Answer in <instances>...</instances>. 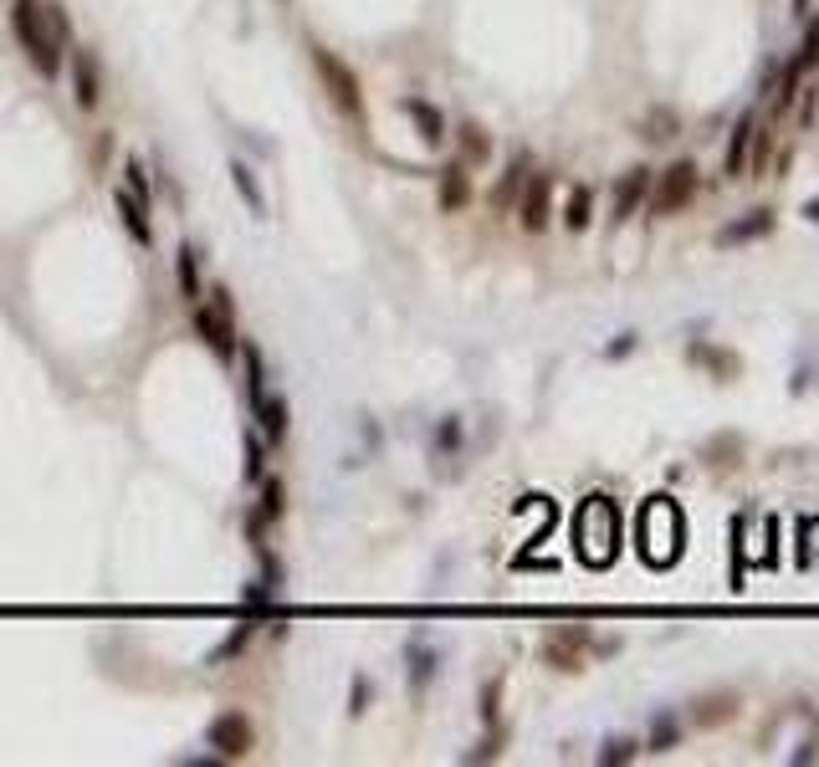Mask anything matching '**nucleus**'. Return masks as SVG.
<instances>
[{"instance_id": "obj_20", "label": "nucleus", "mask_w": 819, "mask_h": 767, "mask_svg": "<svg viewBox=\"0 0 819 767\" xmlns=\"http://www.w3.org/2000/svg\"><path fill=\"white\" fill-rule=\"evenodd\" d=\"M456 144H461V164H487L492 159V139H487V128H477V123H461Z\"/></svg>"}, {"instance_id": "obj_9", "label": "nucleus", "mask_w": 819, "mask_h": 767, "mask_svg": "<svg viewBox=\"0 0 819 767\" xmlns=\"http://www.w3.org/2000/svg\"><path fill=\"white\" fill-rule=\"evenodd\" d=\"M205 742L221 752V757H246L256 747V727H251V716H241V711H221V716L210 721Z\"/></svg>"}, {"instance_id": "obj_36", "label": "nucleus", "mask_w": 819, "mask_h": 767, "mask_svg": "<svg viewBox=\"0 0 819 767\" xmlns=\"http://www.w3.org/2000/svg\"><path fill=\"white\" fill-rule=\"evenodd\" d=\"M630 348H635V333H625V338H620V343H610L605 353H610V358H620V353H630Z\"/></svg>"}, {"instance_id": "obj_3", "label": "nucleus", "mask_w": 819, "mask_h": 767, "mask_svg": "<svg viewBox=\"0 0 819 767\" xmlns=\"http://www.w3.org/2000/svg\"><path fill=\"white\" fill-rule=\"evenodd\" d=\"M635 537H640V553L645 563H676L681 558V543H686V522H681V507L671 502V496H651V502L640 507L635 517Z\"/></svg>"}, {"instance_id": "obj_33", "label": "nucleus", "mask_w": 819, "mask_h": 767, "mask_svg": "<svg viewBox=\"0 0 819 767\" xmlns=\"http://www.w3.org/2000/svg\"><path fill=\"white\" fill-rule=\"evenodd\" d=\"M47 21H52V31L67 41L72 36V16H67V6H57V0H47Z\"/></svg>"}, {"instance_id": "obj_37", "label": "nucleus", "mask_w": 819, "mask_h": 767, "mask_svg": "<svg viewBox=\"0 0 819 767\" xmlns=\"http://www.w3.org/2000/svg\"><path fill=\"white\" fill-rule=\"evenodd\" d=\"M804 220H814V225H819V200H809V205H804Z\"/></svg>"}, {"instance_id": "obj_15", "label": "nucleus", "mask_w": 819, "mask_h": 767, "mask_svg": "<svg viewBox=\"0 0 819 767\" xmlns=\"http://www.w3.org/2000/svg\"><path fill=\"white\" fill-rule=\"evenodd\" d=\"M400 108H405V118L415 123V133H420L425 144H446V113H441L436 103H425V98H405Z\"/></svg>"}, {"instance_id": "obj_32", "label": "nucleus", "mask_w": 819, "mask_h": 767, "mask_svg": "<svg viewBox=\"0 0 819 767\" xmlns=\"http://www.w3.org/2000/svg\"><path fill=\"white\" fill-rule=\"evenodd\" d=\"M640 747L630 742V737H615V742H605V747H599V762H630Z\"/></svg>"}, {"instance_id": "obj_28", "label": "nucleus", "mask_w": 819, "mask_h": 767, "mask_svg": "<svg viewBox=\"0 0 819 767\" xmlns=\"http://www.w3.org/2000/svg\"><path fill=\"white\" fill-rule=\"evenodd\" d=\"M681 742V721L676 716H656V727H651V747L656 752H671Z\"/></svg>"}, {"instance_id": "obj_16", "label": "nucleus", "mask_w": 819, "mask_h": 767, "mask_svg": "<svg viewBox=\"0 0 819 767\" xmlns=\"http://www.w3.org/2000/svg\"><path fill=\"white\" fill-rule=\"evenodd\" d=\"M528 174H533V159H528V154H517V159L502 169V179H497L492 205H497V210H512V205H517V195H523V185H528Z\"/></svg>"}, {"instance_id": "obj_13", "label": "nucleus", "mask_w": 819, "mask_h": 767, "mask_svg": "<svg viewBox=\"0 0 819 767\" xmlns=\"http://www.w3.org/2000/svg\"><path fill=\"white\" fill-rule=\"evenodd\" d=\"M753 133H758V123H753V118H738V128H732V139H727V154H722V174H727V179H743V174H748Z\"/></svg>"}, {"instance_id": "obj_10", "label": "nucleus", "mask_w": 819, "mask_h": 767, "mask_svg": "<svg viewBox=\"0 0 819 767\" xmlns=\"http://www.w3.org/2000/svg\"><path fill=\"white\" fill-rule=\"evenodd\" d=\"M651 179H656V169H645V164H635V169H625L615 179V200H610V220L615 225L635 220V210L645 205V195H651Z\"/></svg>"}, {"instance_id": "obj_18", "label": "nucleus", "mask_w": 819, "mask_h": 767, "mask_svg": "<svg viewBox=\"0 0 819 767\" xmlns=\"http://www.w3.org/2000/svg\"><path fill=\"white\" fill-rule=\"evenodd\" d=\"M686 358H692V364H707L712 379H738V374H743L738 358L722 353V348H712V343H686Z\"/></svg>"}, {"instance_id": "obj_24", "label": "nucleus", "mask_w": 819, "mask_h": 767, "mask_svg": "<svg viewBox=\"0 0 819 767\" xmlns=\"http://www.w3.org/2000/svg\"><path fill=\"white\" fill-rule=\"evenodd\" d=\"M589 220H594V190L589 185H574L569 200H564V225H569V231H584Z\"/></svg>"}, {"instance_id": "obj_21", "label": "nucleus", "mask_w": 819, "mask_h": 767, "mask_svg": "<svg viewBox=\"0 0 819 767\" xmlns=\"http://www.w3.org/2000/svg\"><path fill=\"white\" fill-rule=\"evenodd\" d=\"M732 716H738V696H702L697 701V711H692V721H697V727H722V721H732Z\"/></svg>"}, {"instance_id": "obj_29", "label": "nucleus", "mask_w": 819, "mask_h": 767, "mask_svg": "<svg viewBox=\"0 0 819 767\" xmlns=\"http://www.w3.org/2000/svg\"><path fill=\"white\" fill-rule=\"evenodd\" d=\"M799 67H819V16L804 21V47H799Z\"/></svg>"}, {"instance_id": "obj_30", "label": "nucleus", "mask_w": 819, "mask_h": 767, "mask_svg": "<svg viewBox=\"0 0 819 767\" xmlns=\"http://www.w3.org/2000/svg\"><path fill=\"white\" fill-rule=\"evenodd\" d=\"M123 174H128V195L149 205V174H144V159H128V164H123Z\"/></svg>"}, {"instance_id": "obj_19", "label": "nucleus", "mask_w": 819, "mask_h": 767, "mask_svg": "<svg viewBox=\"0 0 819 767\" xmlns=\"http://www.w3.org/2000/svg\"><path fill=\"white\" fill-rule=\"evenodd\" d=\"M256 425H262V435H267L272 445H282V440H287V399L272 394V399L256 404Z\"/></svg>"}, {"instance_id": "obj_23", "label": "nucleus", "mask_w": 819, "mask_h": 767, "mask_svg": "<svg viewBox=\"0 0 819 767\" xmlns=\"http://www.w3.org/2000/svg\"><path fill=\"white\" fill-rule=\"evenodd\" d=\"M175 282H180V297H185V302H200V256H195V246H180Z\"/></svg>"}, {"instance_id": "obj_17", "label": "nucleus", "mask_w": 819, "mask_h": 767, "mask_svg": "<svg viewBox=\"0 0 819 767\" xmlns=\"http://www.w3.org/2000/svg\"><path fill=\"white\" fill-rule=\"evenodd\" d=\"M113 205H118V215H123V231L128 236H134L139 246H154V225H149V205L144 200H134V195H128V190H113Z\"/></svg>"}, {"instance_id": "obj_11", "label": "nucleus", "mask_w": 819, "mask_h": 767, "mask_svg": "<svg viewBox=\"0 0 819 767\" xmlns=\"http://www.w3.org/2000/svg\"><path fill=\"white\" fill-rule=\"evenodd\" d=\"M72 98H77V108H98L103 103V72H98V57L93 52H72Z\"/></svg>"}, {"instance_id": "obj_27", "label": "nucleus", "mask_w": 819, "mask_h": 767, "mask_svg": "<svg viewBox=\"0 0 819 767\" xmlns=\"http://www.w3.org/2000/svg\"><path fill=\"white\" fill-rule=\"evenodd\" d=\"M799 72H804V67H799V57H794V62H784V72H779V93H773V108H779V113H784V108L794 103V93H799Z\"/></svg>"}, {"instance_id": "obj_7", "label": "nucleus", "mask_w": 819, "mask_h": 767, "mask_svg": "<svg viewBox=\"0 0 819 767\" xmlns=\"http://www.w3.org/2000/svg\"><path fill=\"white\" fill-rule=\"evenodd\" d=\"M584 650H605V645H594V635L584 624H564V629H553V635L543 640V660L553 670H579L584 665Z\"/></svg>"}, {"instance_id": "obj_12", "label": "nucleus", "mask_w": 819, "mask_h": 767, "mask_svg": "<svg viewBox=\"0 0 819 767\" xmlns=\"http://www.w3.org/2000/svg\"><path fill=\"white\" fill-rule=\"evenodd\" d=\"M773 225H779V215H773L768 205H758V210H748L743 220H732V225H722L717 231V246L727 251V246H748V241H763Z\"/></svg>"}, {"instance_id": "obj_5", "label": "nucleus", "mask_w": 819, "mask_h": 767, "mask_svg": "<svg viewBox=\"0 0 819 767\" xmlns=\"http://www.w3.org/2000/svg\"><path fill=\"white\" fill-rule=\"evenodd\" d=\"M210 297H215V302H190V323H195V333L205 338L210 353L231 358V353L241 348V343H236V318H231V292H226V287H210Z\"/></svg>"}, {"instance_id": "obj_35", "label": "nucleus", "mask_w": 819, "mask_h": 767, "mask_svg": "<svg viewBox=\"0 0 819 767\" xmlns=\"http://www.w3.org/2000/svg\"><path fill=\"white\" fill-rule=\"evenodd\" d=\"M430 665H436V660H430L425 650H415V691H420V686L430 681Z\"/></svg>"}, {"instance_id": "obj_2", "label": "nucleus", "mask_w": 819, "mask_h": 767, "mask_svg": "<svg viewBox=\"0 0 819 767\" xmlns=\"http://www.w3.org/2000/svg\"><path fill=\"white\" fill-rule=\"evenodd\" d=\"M11 31H16L21 52L31 57V67L41 77H47V82L62 77V36L52 31L47 6H41V0H11Z\"/></svg>"}, {"instance_id": "obj_31", "label": "nucleus", "mask_w": 819, "mask_h": 767, "mask_svg": "<svg viewBox=\"0 0 819 767\" xmlns=\"http://www.w3.org/2000/svg\"><path fill=\"white\" fill-rule=\"evenodd\" d=\"M267 476V461H262V440L246 435V481H262Z\"/></svg>"}, {"instance_id": "obj_25", "label": "nucleus", "mask_w": 819, "mask_h": 767, "mask_svg": "<svg viewBox=\"0 0 819 767\" xmlns=\"http://www.w3.org/2000/svg\"><path fill=\"white\" fill-rule=\"evenodd\" d=\"M640 139H651V144H666V139H676V113H671V108H656V113H645V123H640Z\"/></svg>"}, {"instance_id": "obj_34", "label": "nucleus", "mask_w": 819, "mask_h": 767, "mask_svg": "<svg viewBox=\"0 0 819 767\" xmlns=\"http://www.w3.org/2000/svg\"><path fill=\"white\" fill-rule=\"evenodd\" d=\"M277 512H282V481L272 476L267 491H262V517H277Z\"/></svg>"}, {"instance_id": "obj_8", "label": "nucleus", "mask_w": 819, "mask_h": 767, "mask_svg": "<svg viewBox=\"0 0 819 767\" xmlns=\"http://www.w3.org/2000/svg\"><path fill=\"white\" fill-rule=\"evenodd\" d=\"M517 220H523V231H548V220H553V174L533 169L528 174V185L523 195H517Z\"/></svg>"}, {"instance_id": "obj_22", "label": "nucleus", "mask_w": 819, "mask_h": 767, "mask_svg": "<svg viewBox=\"0 0 819 767\" xmlns=\"http://www.w3.org/2000/svg\"><path fill=\"white\" fill-rule=\"evenodd\" d=\"M241 364H246V394H251V410L267 399V369H262V348L246 343L241 348Z\"/></svg>"}, {"instance_id": "obj_14", "label": "nucleus", "mask_w": 819, "mask_h": 767, "mask_svg": "<svg viewBox=\"0 0 819 767\" xmlns=\"http://www.w3.org/2000/svg\"><path fill=\"white\" fill-rule=\"evenodd\" d=\"M436 200H441V210H451V215L471 205V174H466L461 159L441 169V179H436Z\"/></svg>"}, {"instance_id": "obj_26", "label": "nucleus", "mask_w": 819, "mask_h": 767, "mask_svg": "<svg viewBox=\"0 0 819 767\" xmlns=\"http://www.w3.org/2000/svg\"><path fill=\"white\" fill-rule=\"evenodd\" d=\"M231 179H236V190H241V200L251 205V215L262 220L267 215V200H262V190H256V179H251V169L246 164H231Z\"/></svg>"}, {"instance_id": "obj_1", "label": "nucleus", "mask_w": 819, "mask_h": 767, "mask_svg": "<svg viewBox=\"0 0 819 767\" xmlns=\"http://www.w3.org/2000/svg\"><path fill=\"white\" fill-rule=\"evenodd\" d=\"M574 553L589 568H605L620 553V507L610 496H584L574 512Z\"/></svg>"}, {"instance_id": "obj_6", "label": "nucleus", "mask_w": 819, "mask_h": 767, "mask_svg": "<svg viewBox=\"0 0 819 767\" xmlns=\"http://www.w3.org/2000/svg\"><path fill=\"white\" fill-rule=\"evenodd\" d=\"M313 67H318V82H323V93L333 98V108L359 123L364 118V87H359L354 67L343 62L338 52H328V47H313Z\"/></svg>"}, {"instance_id": "obj_4", "label": "nucleus", "mask_w": 819, "mask_h": 767, "mask_svg": "<svg viewBox=\"0 0 819 767\" xmlns=\"http://www.w3.org/2000/svg\"><path fill=\"white\" fill-rule=\"evenodd\" d=\"M697 190H702V179H697V164H692V159L666 164V169L651 179V195H645V205H651V220H666V215L686 210V205L697 200Z\"/></svg>"}]
</instances>
